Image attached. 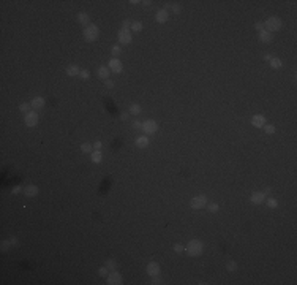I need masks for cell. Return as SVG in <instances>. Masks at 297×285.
<instances>
[{"instance_id": "cell-1", "label": "cell", "mask_w": 297, "mask_h": 285, "mask_svg": "<svg viewBox=\"0 0 297 285\" xmlns=\"http://www.w3.org/2000/svg\"><path fill=\"white\" fill-rule=\"evenodd\" d=\"M202 250H204V244L199 239H191L185 247V252H187L188 257H199L202 253Z\"/></svg>"}, {"instance_id": "cell-2", "label": "cell", "mask_w": 297, "mask_h": 285, "mask_svg": "<svg viewBox=\"0 0 297 285\" xmlns=\"http://www.w3.org/2000/svg\"><path fill=\"white\" fill-rule=\"evenodd\" d=\"M280 29H281V19H280V18L270 16V18L264 22V30H267V32H270V33L278 32Z\"/></svg>"}, {"instance_id": "cell-3", "label": "cell", "mask_w": 297, "mask_h": 285, "mask_svg": "<svg viewBox=\"0 0 297 285\" xmlns=\"http://www.w3.org/2000/svg\"><path fill=\"white\" fill-rule=\"evenodd\" d=\"M82 35H84V38H86V41H95V40L100 36V29L96 27V25L90 24V25H87V27L84 29Z\"/></svg>"}, {"instance_id": "cell-4", "label": "cell", "mask_w": 297, "mask_h": 285, "mask_svg": "<svg viewBox=\"0 0 297 285\" xmlns=\"http://www.w3.org/2000/svg\"><path fill=\"white\" fill-rule=\"evenodd\" d=\"M141 130H142L146 135H153V133H157V130H158V124L155 122V120H152V119L144 120Z\"/></svg>"}, {"instance_id": "cell-5", "label": "cell", "mask_w": 297, "mask_h": 285, "mask_svg": "<svg viewBox=\"0 0 297 285\" xmlns=\"http://www.w3.org/2000/svg\"><path fill=\"white\" fill-rule=\"evenodd\" d=\"M190 206L193 207V209H202V207H205L207 206V196L205 195H198V196H194V198H191Z\"/></svg>"}, {"instance_id": "cell-6", "label": "cell", "mask_w": 297, "mask_h": 285, "mask_svg": "<svg viewBox=\"0 0 297 285\" xmlns=\"http://www.w3.org/2000/svg\"><path fill=\"white\" fill-rule=\"evenodd\" d=\"M123 280L122 274L119 273V271H111L109 274H107V284L109 285H120Z\"/></svg>"}, {"instance_id": "cell-7", "label": "cell", "mask_w": 297, "mask_h": 285, "mask_svg": "<svg viewBox=\"0 0 297 285\" xmlns=\"http://www.w3.org/2000/svg\"><path fill=\"white\" fill-rule=\"evenodd\" d=\"M117 38H119V43L120 45H130L131 43V33H130V30H119V33H117Z\"/></svg>"}, {"instance_id": "cell-8", "label": "cell", "mask_w": 297, "mask_h": 285, "mask_svg": "<svg viewBox=\"0 0 297 285\" xmlns=\"http://www.w3.org/2000/svg\"><path fill=\"white\" fill-rule=\"evenodd\" d=\"M25 125L27 127H36L38 125V114H36L35 111H30V113H27L25 114Z\"/></svg>"}, {"instance_id": "cell-9", "label": "cell", "mask_w": 297, "mask_h": 285, "mask_svg": "<svg viewBox=\"0 0 297 285\" xmlns=\"http://www.w3.org/2000/svg\"><path fill=\"white\" fill-rule=\"evenodd\" d=\"M107 67H109V70L112 73H116V75L122 73V70H123V65H122V62H120L119 59H111L109 63H107Z\"/></svg>"}, {"instance_id": "cell-10", "label": "cell", "mask_w": 297, "mask_h": 285, "mask_svg": "<svg viewBox=\"0 0 297 285\" xmlns=\"http://www.w3.org/2000/svg\"><path fill=\"white\" fill-rule=\"evenodd\" d=\"M160 271H161V268H160V264H158L157 261H150V263L147 264V274H148L150 277L158 276V274H160Z\"/></svg>"}, {"instance_id": "cell-11", "label": "cell", "mask_w": 297, "mask_h": 285, "mask_svg": "<svg viewBox=\"0 0 297 285\" xmlns=\"http://www.w3.org/2000/svg\"><path fill=\"white\" fill-rule=\"evenodd\" d=\"M251 125L253 127H258V128H262L266 125V117L262 114H256V116L251 117Z\"/></svg>"}, {"instance_id": "cell-12", "label": "cell", "mask_w": 297, "mask_h": 285, "mask_svg": "<svg viewBox=\"0 0 297 285\" xmlns=\"http://www.w3.org/2000/svg\"><path fill=\"white\" fill-rule=\"evenodd\" d=\"M155 19H157V22H160V24H164V22L169 19V13H168L164 8H161V10H158V11H157Z\"/></svg>"}, {"instance_id": "cell-13", "label": "cell", "mask_w": 297, "mask_h": 285, "mask_svg": "<svg viewBox=\"0 0 297 285\" xmlns=\"http://www.w3.org/2000/svg\"><path fill=\"white\" fill-rule=\"evenodd\" d=\"M24 195L27 196V198H33V196H36V195H38V187L33 185V184L27 185L24 189Z\"/></svg>"}, {"instance_id": "cell-14", "label": "cell", "mask_w": 297, "mask_h": 285, "mask_svg": "<svg viewBox=\"0 0 297 285\" xmlns=\"http://www.w3.org/2000/svg\"><path fill=\"white\" fill-rule=\"evenodd\" d=\"M266 198V193L264 192H255L251 196H250V201H251L253 204H261L262 201Z\"/></svg>"}, {"instance_id": "cell-15", "label": "cell", "mask_w": 297, "mask_h": 285, "mask_svg": "<svg viewBox=\"0 0 297 285\" xmlns=\"http://www.w3.org/2000/svg\"><path fill=\"white\" fill-rule=\"evenodd\" d=\"M258 38H259V41H262V43H270L273 40V33L267 32V30H262V32H259Z\"/></svg>"}, {"instance_id": "cell-16", "label": "cell", "mask_w": 297, "mask_h": 285, "mask_svg": "<svg viewBox=\"0 0 297 285\" xmlns=\"http://www.w3.org/2000/svg\"><path fill=\"white\" fill-rule=\"evenodd\" d=\"M30 105H32V108H35V109H40V108H43V106L46 105V100L43 98V97H35V98L30 102Z\"/></svg>"}, {"instance_id": "cell-17", "label": "cell", "mask_w": 297, "mask_h": 285, "mask_svg": "<svg viewBox=\"0 0 297 285\" xmlns=\"http://www.w3.org/2000/svg\"><path fill=\"white\" fill-rule=\"evenodd\" d=\"M150 144V141H148V136L147 135H144V136H139V138H136V146L139 147V149H146V147Z\"/></svg>"}, {"instance_id": "cell-18", "label": "cell", "mask_w": 297, "mask_h": 285, "mask_svg": "<svg viewBox=\"0 0 297 285\" xmlns=\"http://www.w3.org/2000/svg\"><path fill=\"white\" fill-rule=\"evenodd\" d=\"M98 76L101 79H104V81H106L107 78H109V75H111V70H109V67H100L98 68Z\"/></svg>"}, {"instance_id": "cell-19", "label": "cell", "mask_w": 297, "mask_h": 285, "mask_svg": "<svg viewBox=\"0 0 297 285\" xmlns=\"http://www.w3.org/2000/svg\"><path fill=\"white\" fill-rule=\"evenodd\" d=\"M79 73H81V70H79L77 65H70L68 68H66V75L68 76H76V75H79Z\"/></svg>"}, {"instance_id": "cell-20", "label": "cell", "mask_w": 297, "mask_h": 285, "mask_svg": "<svg viewBox=\"0 0 297 285\" xmlns=\"http://www.w3.org/2000/svg\"><path fill=\"white\" fill-rule=\"evenodd\" d=\"M92 162L93 163H100L101 160H103V154H101V150H95V152H92Z\"/></svg>"}, {"instance_id": "cell-21", "label": "cell", "mask_w": 297, "mask_h": 285, "mask_svg": "<svg viewBox=\"0 0 297 285\" xmlns=\"http://www.w3.org/2000/svg\"><path fill=\"white\" fill-rule=\"evenodd\" d=\"M141 106L138 105V103H131V106H130V114H133V116H138V114H141Z\"/></svg>"}, {"instance_id": "cell-22", "label": "cell", "mask_w": 297, "mask_h": 285, "mask_svg": "<svg viewBox=\"0 0 297 285\" xmlns=\"http://www.w3.org/2000/svg\"><path fill=\"white\" fill-rule=\"evenodd\" d=\"M281 65H283V63H281V60H280L278 57H272V59H270V67H272V68L278 70V68H281Z\"/></svg>"}, {"instance_id": "cell-23", "label": "cell", "mask_w": 297, "mask_h": 285, "mask_svg": "<svg viewBox=\"0 0 297 285\" xmlns=\"http://www.w3.org/2000/svg\"><path fill=\"white\" fill-rule=\"evenodd\" d=\"M77 22L82 25H87V22H89V16L86 14V13H79L77 14Z\"/></svg>"}, {"instance_id": "cell-24", "label": "cell", "mask_w": 297, "mask_h": 285, "mask_svg": "<svg viewBox=\"0 0 297 285\" xmlns=\"http://www.w3.org/2000/svg\"><path fill=\"white\" fill-rule=\"evenodd\" d=\"M11 246H13V244H11V241H10V239L2 241V246H0V250H2V252H8V249H10Z\"/></svg>"}, {"instance_id": "cell-25", "label": "cell", "mask_w": 297, "mask_h": 285, "mask_svg": "<svg viewBox=\"0 0 297 285\" xmlns=\"http://www.w3.org/2000/svg\"><path fill=\"white\" fill-rule=\"evenodd\" d=\"M226 269L229 271V273H234L235 269H237V263H235V261H228V263H226Z\"/></svg>"}, {"instance_id": "cell-26", "label": "cell", "mask_w": 297, "mask_h": 285, "mask_svg": "<svg viewBox=\"0 0 297 285\" xmlns=\"http://www.w3.org/2000/svg\"><path fill=\"white\" fill-rule=\"evenodd\" d=\"M104 266H106L107 269H116V268H117V263H116L114 260H111V258H109V260L104 261Z\"/></svg>"}, {"instance_id": "cell-27", "label": "cell", "mask_w": 297, "mask_h": 285, "mask_svg": "<svg viewBox=\"0 0 297 285\" xmlns=\"http://www.w3.org/2000/svg\"><path fill=\"white\" fill-rule=\"evenodd\" d=\"M30 108H32V105H30V103H21V105H19V109H21L22 113H30Z\"/></svg>"}, {"instance_id": "cell-28", "label": "cell", "mask_w": 297, "mask_h": 285, "mask_svg": "<svg viewBox=\"0 0 297 285\" xmlns=\"http://www.w3.org/2000/svg\"><path fill=\"white\" fill-rule=\"evenodd\" d=\"M81 150H82L84 154H90V152H92V146L87 144V143H82V144H81Z\"/></svg>"}, {"instance_id": "cell-29", "label": "cell", "mask_w": 297, "mask_h": 285, "mask_svg": "<svg viewBox=\"0 0 297 285\" xmlns=\"http://www.w3.org/2000/svg\"><path fill=\"white\" fill-rule=\"evenodd\" d=\"M131 29H133L134 32H141V30H142V24H141L139 21H134L133 24H131Z\"/></svg>"}, {"instance_id": "cell-30", "label": "cell", "mask_w": 297, "mask_h": 285, "mask_svg": "<svg viewBox=\"0 0 297 285\" xmlns=\"http://www.w3.org/2000/svg\"><path fill=\"white\" fill-rule=\"evenodd\" d=\"M262 128H264V132L267 133V135H273V133L276 132V130H275V127H273V125H264Z\"/></svg>"}, {"instance_id": "cell-31", "label": "cell", "mask_w": 297, "mask_h": 285, "mask_svg": "<svg viewBox=\"0 0 297 285\" xmlns=\"http://www.w3.org/2000/svg\"><path fill=\"white\" fill-rule=\"evenodd\" d=\"M205 207L209 209V212H217V211L220 209V206H218L217 203H210L209 206H205Z\"/></svg>"}, {"instance_id": "cell-32", "label": "cell", "mask_w": 297, "mask_h": 285, "mask_svg": "<svg viewBox=\"0 0 297 285\" xmlns=\"http://www.w3.org/2000/svg\"><path fill=\"white\" fill-rule=\"evenodd\" d=\"M267 206L270 207V209H275V207L278 206V201H276L275 198H269L267 200Z\"/></svg>"}, {"instance_id": "cell-33", "label": "cell", "mask_w": 297, "mask_h": 285, "mask_svg": "<svg viewBox=\"0 0 297 285\" xmlns=\"http://www.w3.org/2000/svg\"><path fill=\"white\" fill-rule=\"evenodd\" d=\"M98 274H100L101 277H107V274H109V273H107V268H106V266H101L100 269H98Z\"/></svg>"}, {"instance_id": "cell-34", "label": "cell", "mask_w": 297, "mask_h": 285, "mask_svg": "<svg viewBox=\"0 0 297 285\" xmlns=\"http://www.w3.org/2000/svg\"><path fill=\"white\" fill-rule=\"evenodd\" d=\"M79 76H81V78H82V79H89V78H90V73H89V70H81Z\"/></svg>"}, {"instance_id": "cell-35", "label": "cell", "mask_w": 297, "mask_h": 285, "mask_svg": "<svg viewBox=\"0 0 297 285\" xmlns=\"http://www.w3.org/2000/svg\"><path fill=\"white\" fill-rule=\"evenodd\" d=\"M120 52H122V48H120L119 45L112 46V54H114V56H120Z\"/></svg>"}, {"instance_id": "cell-36", "label": "cell", "mask_w": 297, "mask_h": 285, "mask_svg": "<svg viewBox=\"0 0 297 285\" xmlns=\"http://www.w3.org/2000/svg\"><path fill=\"white\" fill-rule=\"evenodd\" d=\"M172 11H174V14H179L182 11V6L179 3H172Z\"/></svg>"}, {"instance_id": "cell-37", "label": "cell", "mask_w": 297, "mask_h": 285, "mask_svg": "<svg viewBox=\"0 0 297 285\" xmlns=\"http://www.w3.org/2000/svg\"><path fill=\"white\" fill-rule=\"evenodd\" d=\"M131 24H133V22H131V21H128V19H125V21H123V24H122V29H123V30H128V29H131Z\"/></svg>"}, {"instance_id": "cell-38", "label": "cell", "mask_w": 297, "mask_h": 285, "mask_svg": "<svg viewBox=\"0 0 297 285\" xmlns=\"http://www.w3.org/2000/svg\"><path fill=\"white\" fill-rule=\"evenodd\" d=\"M255 29L258 30V32H262V30H264V24H262L261 21H258V22L255 24Z\"/></svg>"}, {"instance_id": "cell-39", "label": "cell", "mask_w": 297, "mask_h": 285, "mask_svg": "<svg viewBox=\"0 0 297 285\" xmlns=\"http://www.w3.org/2000/svg\"><path fill=\"white\" fill-rule=\"evenodd\" d=\"M174 250H175L177 253H182V252L185 250V247H183V246H180V244H175V246H174Z\"/></svg>"}, {"instance_id": "cell-40", "label": "cell", "mask_w": 297, "mask_h": 285, "mask_svg": "<svg viewBox=\"0 0 297 285\" xmlns=\"http://www.w3.org/2000/svg\"><path fill=\"white\" fill-rule=\"evenodd\" d=\"M150 284H152V285H158V284H163V280H161L158 276H153V280H152Z\"/></svg>"}, {"instance_id": "cell-41", "label": "cell", "mask_w": 297, "mask_h": 285, "mask_svg": "<svg viewBox=\"0 0 297 285\" xmlns=\"http://www.w3.org/2000/svg\"><path fill=\"white\" fill-rule=\"evenodd\" d=\"M131 125H133V128H141V127H142V124H141V122H138V120H134V122L131 124Z\"/></svg>"}, {"instance_id": "cell-42", "label": "cell", "mask_w": 297, "mask_h": 285, "mask_svg": "<svg viewBox=\"0 0 297 285\" xmlns=\"http://www.w3.org/2000/svg\"><path fill=\"white\" fill-rule=\"evenodd\" d=\"M104 84H106V87H114V81H111V79H106V81H104Z\"/></svg>"}, {"instance_id": "cell-43", "label": "cell", "mask_w": 297, "mask_h": 285, "mask_svg": "<svg viewBox=\"0 0 297 285\" xmlns=\"http://www.w3.org/2000/svg\"><path fill=\"white\" fill-rule=\"evenodd\" d=\"M10 241H11V244H13L14 247H18V246H19V244H18V239H16V238H10Z\"/></svg>"}, {"instance_id": "cell-44", "label": "cell", "mask_w": 297, "mask_h": 285, "mask_svg": "<svg viewBox=\"0 0 297 285\" xmlns=\"http://www.w3.org/2000/svg\"><path fill=\"white\" fill-rule=\"evenodd\" d=\"M19 192H21V185H16L14 189H13V193L16 195V193H19Z\"/></svg>"}, {"instance_id": "cell-45", "label": "cell", "mask_w": 297, "mask_h": 285, "mask_svg": "<svg viewBox=\"0 0 297 285\" xmlns=\"http://www.w3.org/2000/svg\"><path fill=\"white\" fill-rule=\"evenodd\" d=\"M93 147H95L96 150H100V149H101V143H100V141H96L95 144H93Z\"/></svg>"}, {"instance_id": "cell-46", "label": "cell", "mask_w": 297, "mask_h": 285, "mask_svg": "<svg viewBox=\"0 0 297 285\" xmlns=\"http://www.w3.org/2000/svg\"><path fill=\"white\" fill-rule=\"evenodd\" d=\"M128 116H130L128 113H123L122 116H120V119H122V120H127V119H128Z\"/></svg>"}, {"instance_id": "cell-47", "label": "cell", "mask_w": 297, "mask_h": 285, "mask_svg": "<svg viewBox=\"0 0 297 285\" xmlns=\"http://www.w3.org/2000/svg\"><path fill=\"white\" fill-rule=\"evenodd\" d=\"M141 3H142L144 6H148V5H150V3H152V2H150V0H146V2H141Z\"/></svg>"}, {"instance_id": "cell-48", "label": "cell", "mask_w": 297, "mask_h": 285, "mask_svg": "<svg viewBox=\"0 0 297 285\" xmlns=\"http://www.w3.org/2000/svg\"><path fill=\"white\" fill-rule=\"evenodd\" d=\"M264 59H266V60H269V62H270V59H272V56H270V54H266V56H264Z\"/></svg>"}, {"instance_id": "cell-49", "label": "cell", "mask_w": 297, "mask_h": 285, "mask_svg": "<svg viewBox=\"0 0 297 285\" xmlns=\"http://www.w3.org/2000/svg\"><path fill=\"white\" fill-rule=\"evenodd\" d=\"M130 3H133V5H136V3H141L139 0H130Z\"/></svg>"}]
</instances>
